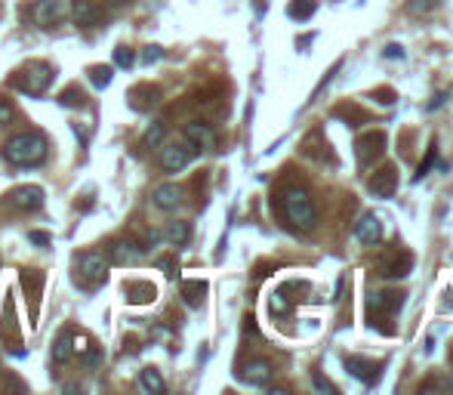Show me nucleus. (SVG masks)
I'll return each instance as SVG.
<instances>
[{
	"instance_id": "1",
	"label": "nucleus",
	"mask_w": 453,
	"mask_h": 395,
	"mask_svg": "<svg viewBox=\"0 0 453 395\" xmlns=\"http://www.w3.org/2000/svg\"><path fill=\"white\" fill-rule=\"evenodd\" d=\"M4 158L15 167H37L46 161V136L43 133H19L6 139Z\"/></svg>"
},
{
	"instance_id": "2",
	"label": "nucleus",
	"mask_w": 453,
	"mask_h": 395,
	"mask_svg": "<svg viewBox=\"0 0 453 395\" xmlns=\"http://www.w3.org/2000/svg\"><path fill=\"white\" fill-rule=\"evenodd\" d=\"M284 216L293 222L299 232H311L318 226V210L315 201L306 189H287L284 192Z\"/></svg>"
},
{
	"instance_id": "3",
	"label": "nucleus",
	"mask_w": 453,
	"mask_h": 395,
	"mask_svg": "<svg viewBox=\"0 0 453 395\" xmlns=\"http://www.w3.org/2000/svg\"><path fill=\"white\" fill-rule=\"evenodd\" d=\"M74 281H81V288H96L105 281L108 275V257H102L99 250H83L74 257Z\"/></svg>"
},
{
	"instance_id": "4",
	"label": "nucleus",
	"mask_w": 453,
	"mask_h": 395,
	"mask_svg": "<svg viewBox=\"0 0 453 395\" xmlns=\"http://www.w3.org/2000/svg\"><path fill=\"white\" fill-rule=\"evenodd\" d=\"M50 83H53V65H46V62H28L15 74V87L22 93H28V96H43Z\"/></svg>"
},
{
	"instance_id": "5",
	"label": "nucleus",
	"mask_w": 453,
	"mask_h": 395,
	"mask_svg": "<svg viewBox=\"0 0 453 395\" xmlns=\"http://www.w3.org/2000/svg\"><path fill=\"white\" fill-rule=\"evenodd\" d=\"M191 145L189 142H173V145H163L161 149V158H158V164L163 173H179V170H185L189 167V161H191Z\"/></svg>"
},
{
	"instance_id": "6",
	"label": "nucleus",
	"mask_w": 453,
	"mask_h": 395,
	"mask_svg": "<svg viewBox=\"0 0 453 395\" xmlns=\"http://www.w3.org/2000/svg\"><path fill=\"white\" fill-rule=\"evenodd\" d=\"M142 257H145V247L133 241V238H117V241L108 244V260L117 262V266H136Z\"/></svg>"
},
{
	"instance_id": "7",
	"label": "nucleus",
	"mask_w": 453,
	"mask_h": 395,
	"mask_svg": "<svg viewBox=\"0 0 453 395\" xmlns=\"http://www.w3.org/2000/svg\"><path fill=\"white\" fill-rule=\"evenodd\" d=\"M68 0H37L34 6H31V19L37 22V25H56V22H62L68 15Z\"/></svg>"
},
{
	"instance_id": "8",
	"label": "nucleus",
	"mask_w": 453,
	"mask_h": 395,
	"mask_svg": "<svg viewBox=\"0 0 453 395\" xmlns=\"http://www.w3.org/2000/svg\"><path fill=\"white\" fill-rule=\"evenodd\" d=\"M413 272V253L410 250H388L379 262L382 278H407Z\"/></svg>"
},
{
	"instance_id": "9",
	"label": "nucleus",
	"mask_w": 453,
	"mask_h": 395,
	"mask_svg": "<svg viewBox=\"0 0 453 395\" xmlns=\"http://www.w3.org/2000/svg\"><path fill=\"white\" fill-rule=\"evenodd\" d=\"M6 201H10V207H15V210H41L43 189L41 185H19V189H13L6 195Z\"/></svg>"
},
{
	"instance_id": "10",
	"label": "nucleus",
	"mask_w": 453,
	"mask_h": 395,
	"mask_svg": "<svg viewBox=\"0 0 453 395\" xmlns=\"http://www.w3.org/2000/svg\"><path fill=\"white\" fill-rule=\"evenodd\" d=\"M182 136H185V142L191 145V152H204L213 145V127L204 121H191V123H185L182 127Z\"/></svg>"
},
{
	"instance_id": "11",
	"label": "nucleus",
	"mask_w": 453,
	"mask_h": 395,
	"mask_svg": "<svg viewBox=\"0 0 453 395\" xmlns=\"http://www.w3.org/2000/svg\"><path fill=\"white\" fill-rule=\"evenodd\" d=\"M382 149H386V133L370 130V133H364L361 142H358V161H361V164H373L382 154Z\"/></svg>"
},
{
	"instance_id": "12",
	"label": "nucleus",
	"mask_w": 453,
	"mask_h": 395,
	"mask_svg": "<svg viewBox=\"0 0 453 395\" xmlns=\"http://www.w3.org/2000/svg\"><path fill=\"white\" fill-rule=\"evenodd\" d=\"M398 192V170L388 164V167H382L373 173V180H370V195H377V198H392Z\"/></svg>"
},
{
	"instance_id": "13",
	"label": "nucleus",
	"mask_w": 453,
	"mask_h": 395,
	"mask_svg": "<svg viewBox=\"0 0 453 395\" xmlns=\"http://www.w3.org/2000/svg\"><path fill=\"white\" fill-rule=\"evenodd\" d=\"M404 303V293L398 290H373L370 297H367V306H370V312H386V315H395L398 309Z\"/></svg>"
},
{
	"instance_id": "14",
	"label": "nucleus",
	"mask_w": 453,
	"mask_h": 395,
	"mask_svg": "<svg viewBox=\"0 0 453 395\" xmlns=\"http://www.w3.org/2000/svg\"><path fill=\"white\" fill-rule=\"evenodd\" d=\"M151 204L158 207V210H176V207L182 204V189H179L176 182H163L154 189Z\"/></svg>"
},
{
	"instance_id": "15",
	"label": "nucleus",
	"mask_w": 453,
	"mask_h": 395,
	"mask_svg": "<svg viewBox=\"0 0 453 395\" xmlns=\"http://www.w3.org/2000/svg\"><path fill=\"white\" fill-rule=\"evenodd\" d=\"M355 238L361 244H377L379 238H382V222H379V216H373V213H364L361 220H358V226H355Z\"/></svg>"
},
{
	"instance_id": "16",
	"label": "nucleus",
	"mask_w": 453,
	"mask_h": 395,
	"mask_svg": "<svg viewBox=\"0 0 453 395\" xmlns=\"http://www.w3.org/2000/svg\"><path fill=\"white\" fill-rule=\"evenodd\" d=\"M241 380L250 383V386H269V380H271V365H269V361H262V359L247 361L244 370H241Z\"/></svg>"
},
{
	"instance_id": "17",
	"label": "nucleus",
	"mask_w": 453,
	"mask_h": 395,
	"mask_svg": "<svg viewBox=\"0 0 453 395\" xmlns=\"http://www.w3.org/2000/svg\"><path fill=\"white\" fill-rule=\"evenodd\" d=\"M68 15H72V22L74 25H83V28H90V25H96L99 22V6L93 4V0H74V6L68 10Z\"/></svg>"
},
{
	"instance_id": "18",
	"label": "nucleus",
	"mask_w": 453,
	"mask_h": 395,
	"mask_svg": "<svg viewBox=\"0 0 453 395\" xmlns=\"http://www.w3.org/2000/svg\"><path fill=\"white\" fill-rule=\"evenodd\" d=\"M346 368H349L351 377H358V380H364V383H373L382 370V365H377V361H364V359H346Z\"/></svg>"
},
{
	"instance_id": "19",
	"label": "nucleus",
	"mask_w": 453,
	"mask_h": 395,
	"mask_svg": "<svg viewBox=\"0 0 453 395\" xmlns=\"http://www.w3.org/2000/svg\"><path fill=\"white\" fill-rule=\"evenodd\" d=\"M72 330H62V334L56 337V343H53V355H50V359H53V365H65V361L68 359H72Z\"/></svg>"
},
{
	"instance_id": "20",
	"label": "nucleus",
	"mask_w": 453,
	"mask_h": 395,
	"mask_svg": "<svg viewBox=\"0 0 453 395\" xmlns=\"http://www.w3.org/2000/svg\"><path fill=\"white\" fill-rule=\"evenodd\" d=\"M139 386H142L145 392H163V389H167V386H163V377L154 368H142V370H139Z\"/></svg>"
},
{
	"instance_id": "21",
	"label": "nucleus",
	"mask_w": 453,
	"mask_h": 395,
	"mask_svg": "<svg viewBox=\"0 0 453 395\" xmlns=\"http://www.w3.org/2000/svg\"><path fill=\"white\" fill-rule=\"evenodd\" d=\"M127 297H130V303H148V300H154V284L133 281L127 284Z\"/></svg>"
},
{
	"instance_id": "22",
	"label": "nucleus",
	"mask_w": 453,
	"mask_h": 395,
	"mask_svg": "<svg viewBox=\"0 0 453 395\" xmlns=\"http://www.w3.org/2000/svg\"><path fill=\"white\" fill-rule=\"evenodd\" d=\"M87 74H90V83H93V87H96V90H105L108 83H111V77H114V65H93Z\"/></svg>"
},
{
	"instance_id": "23",
	"label": "nucleus",
	"mask_w": 453,
	"mask_h": 395,
	"mask_svg": "<svg viewBox=\"0 0 453 395\" xmlns=\"http://www.w3.org/2000/svg\"><path fill=\"white\" fill-rule=\"evenodd\" d=\"M163 133H167V123L154 121L151 127L145 130V136H142V149H158V145L163 142Z\"/></svg>"
},
{
	"instance_id": "24",
	"label": "nucleus",
	"mask_w": 453,
	"mask_h": 395,
	"mask_svg": "<svg viewBox=\"0 0 453 395\" xmlns=\"http://www.w3.org/2000/svg\"><path fill=\"white\" fill-rule=\"evenodd\" d=\"M204 293H207V284L204 281H185L182 284V297H185V303H189V306H201Z\"/></svg>"
},
{
	"instance_id": "25",
	"label": "nucleus",
	"mask_w": 453,
	"mask_h": 395,
	"mask_svg": "<svg viewBox=\"0 0 453 395\" xmlns=\"http://www.w3.org/2000/svg\"><path fill=\"white\" fill-rule=\"evenodd\" d=\"M189 235H191L189 222H170L167 232H163V238H167L170 244H185L189 241Z\"/></svg>"
},
{
	"instance_id": "26",
	"label": "nucleus",
	"mask_w": 453,
	"mask_h": 395,
	"mask_svg": "<svg viewBox=\"0 0 453 395\" xmlns=\"http://www.w3.org/2000/svg\"><path fill=\"white\" fill-rule=\"evenodd\" d=\"M315 0H296V4H290V10H287V15H290V19H309L311 13H315Z\"/></svg>"
},
{
	"instance_id": "27",
	"label": "nucleus",
	"mask_w": 453,
	"mask_h": 395,
	"mask_svg": "<svg viewBox=\"0 0 453 395\" xmlns=\"http://www.w3.org/2000/svg\"><path fill=\"white\" fill-rule=\"evenodd\" d=\"M133 62H136V53H133L130 46H117L114 50V65L117 68H133Z\"/></svg>"
},
{
	"instance_id": "28",
	"label": "nucleus",
	"mask_w": 453,
	"mask_h": 395,
	"mask_svg": "<svg viewBox=\"0 0 453 395\" xmlns=\"http://www.w3.org/2000/svg\"><path fill=\"white\" fill-rule=\"evenodd\" d=\"M81 361H83L87 368H96L99 361H102V346H93V343H90V349L81 355Z\"/></svg>"
},
{
	"instance_id": "29",
	"label": "nucleus",
	"mask_w": 453,
	"mask_h": 395,
	"mask_svg": "<svg viewBox=\"0 0 453 395\" xmlns=\"http://www.w3.org/2000/svg\"><path fill=\"white\" fill-rule=\"evenodd\" d=\"M441 0H410V13H417V15H423L428 10H435Z\"/></svg>"
},
{
	"instance_id": "30",
	"label": "nucleus",
	"mask_w": 453,
	"mask_h": 395,
	"mask_svg": "<svg viewBox=\"0 0 453 395\" xmlns=\"http://www.w3.org/2000/svg\"><path fill=\"white\" fill-rule=\"evenodd\" d=\"M161 56H163L161 46H145V50H142V62H145V65H151V62H161Z\"/></svg>"
},
{
	"instance_id": "31",
	"label": "nucleus",
	"mask_w": 453,
	"mask_h": 395,
	"mask_svg": "<svg viewBox=\"0 0 453 395\" xmlns=\"http://www.w3.org/2000/svg\"><path fill=\"white\" fill-rule=\"evenodd\" d=\"M13 114H15V108L6 102V99H0V127H4V123H10Z\"/></svg>"
},
{
	"instance_id": "32",
	"label": "nucleus",
	"mask_w": 453,
	"mask_h": 395,
	"mask_svg": "<svg viewBox=\"0 0 453 395\" xmlns=\"http://www.w3.org/2000/svg\"><path fill=\"white\" fill-rule=\"evenodd\" d=\"M311 386H315V389H318V392H324V395H333V392H337V389H333V386H330V383H327V380H324V377H321V374H315V377H311Z\"/></svg>"
},
{
	"instance_id": "33",
	"label": "nucleus",
	"mask_w": 453,
	"mask_h": 395,
	"mask_svg": "<svg viewBox=\"0 0 453 395\" xmlns=\"http://www.w3.org/2000/svg\"><path fill=\"white\" fill-rule=\"evenodd\" d=\"M28 241H31V244H37V247H46V244L53 241V238L46 235V232H28Z\"/></svg>"
},
{
	"instance_id": "34",
	"label": "nucleus",
	"mask_w": 453,
	"mask_h": 395,
	"mask_svg": "<svg viewBox=\"0 0 453 395\" xmlns=\"http://www.w3.org/2000/svg\"><path fill=\"white\" fill-rule=\"evenodd\" d=\"M161 269H163V275H167V278H176V275H179L173 260H161Z\"/></svg>"
},
{
	"instance_id": "35",
	"label": "nucleus",
	"mask_w": 453,
	"mask_h": 395,
	"mask_svg": "<svg viewBox=\"0 0 453 395\" xmlns=\"http://www.w3.org/2000/svg\"><path fill=\"white\" fill-rule=\"evenodd\" d=\"M432 161H435V152H428V154H426V161L419 164V173H417V176H426V170H428V164H432Z\"/></svg>"
},
{
	"instance_id": "36",
	"label": "nucleus",
	"mask_w": 453,
	"mask_h": 395,
	"mask_svg": "<svg viewBox=\"0 0 453 395\" xmlns=\"http://www.w3.org/2000/svg\"><path fill=\"white\" fill-rule=\"evenodd\" d=\"M111 6H123V4H130V0H108Z\"/></svg>"
}]
</instances>
